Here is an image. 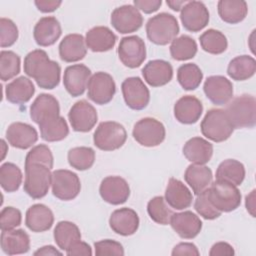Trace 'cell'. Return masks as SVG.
Here are the masks:
<instances>
[{"label": "cell", "instance_id": "1", "mask_svg": "<svg viewBox=\"0 0 256 256\" xmlns=\"http://www.w3.org/2000/svg\"><path fill=\"white\" fill-rule=\"evenodd\" d=\"M24 72L33 78L42 89H54L60 82V65L56 61L50 60L42 49L33 50L25 56Z\"/></svg>", "mask_w": 256, "mask_h": 256}, {"label": "cell", "instance_id": "2", "mask_svg": "<svg viewBox=\"0 0 256 256\" xmlns=\"http://www.w3.org/2000/svg\"><path fill=\"white\" fill-rule=\"evenodd\" d=\"M225 112L234 129L252 128L256 124V99L243 94L227 103Z\"/></svg>", "mask_w": 256, "mask_h": 256}, {"label": "cell", "instance_id": "3", "mask_svg": "<svg viewBox=\"0 0 256 256\" xmlns=\"http://www.w3.org/2000/svg\"><path fill=\"white\" fill-rule=\"evenodd\" d=\"M179 33L177 19L172 14L162 12L151 17L146 24L148 39L156 45H167Z\"/></svg>", "mask_w": 256, "mask_h": 256}, {"label": "cell", "instance_id": "4", "mask_svg": "<svg viewBox=\"0 0 256 256\" xmlns=\"http://www.w3.org/2000/svg\"><path fill=\"white\" fill-rule=\"evenodd\" d=\"M200 128L207 139L217 143L227 140L234 131L225 110L216 108L207 111Z\"/></svg>", "mask_w": 256, "mask_h": 256}, {"label": "cell", "instance_id": "5", "mask_svg": "<svg viewBox=\"0 0 256 256\" xmlns=\"http://www.w3.org/2000/svg\"><path fill=\"white\" fill-rule=\"evenodd\" d=\"M207 191L211 203L221 213L234 211L241 204V193L237 186L231 183L216 180Z\"/></svg>", "mask_w": 256, "mask_h": 256}, {"label": "cell", "instance_id": "6", "mask_svg": "<svg viewBox=\"0 0 256 256\" xmlns=\"http://www.w3.org/2000/svg\"><path fill=\"white\" fill-rule=\"evenodd\" d=\"M127 139L123 125L115 121L101 122L93 135L94 145L103 151H114L121 148Z\"/></svg>", "mask_w": 256, "mask_h": 256}, {"label": "cell", "instance_id": "7", "mask_svg": "<svg viewBox=\"0 0 256 256\" xmlns=\"http://www.w3.org/2000/svg\"><path fill=\"white\" fill-rule=\"evenodd\" d=\"M52 173L50 168L42 164H30L25 166L24 191L33 199L46 196L51 186Z\"/></svg>", "mask_w": 256, "mask_h": 256}, {"label": "cell", "instance_id": "8", "mask_svg": "<svg viewBox=\"0 0 256 256\" xmlns=\"http://www.w3.org/2000/svg\"><path fill=\"white\" fill-rule=\"evenodd\" d=\"M133 138L144 147L160 145L166 135L164 125L157 119L145 117L135 123L132 131Z\"/></svg>", "mask_w": 256, "mask_h": 256}, {"label": "cell", "instance_id": "9", "mask_svg": "<svg viewBox=\"0 0 256 256\" xmlns=\"http://www.w3.org/2000/svg\"><path fill=\"white\" fill-rule=\"evenodd\" d=\"M51 187L56 198L62 201H70L78 196L81 183L76 173L67 169H58L52 172Z\"/></svg>", "mask_w": 256, "mask_h": 256}, {"label": "cell", "instance_id": "10", "mask_svg": "<svg viewBox=\"0 0 256 256\" xmlns=\"http://www.w3.org/2000/svg\"><path fill=\"white\" fill-rule=\"evenodd\" d=\"M87 96L98 105L109 103L116 92V85L113 77L106 72H96L87 84Z\"/></svg>", "mask_w": 256, "mask_h": 256}, {"label": "cell", "instance_id": "11", "mask_svg": "<svg viewBox=\"0 0 256 256\" xmlns=\"http://www.w3.org/2000/svg\"><path fill=\"white\" fill-rule=\"evenodd\" d=\"M117 52L122 64L128 68L139 67L146 59L145 43L136 35L123 37L119 42Z\"/></svg>", "mask_w": 256, "mask_h": 256}, {"label": "cell", "instance_id": "12", "mask_svg": "<svg viewBox=\"0 0 256 256\" xmlns=\"http://www.w3.org/2000/svg\"><path fill=\"white\" fill-rule=\"evenodd\" d=\"M126 105L133 110H143L150 101V92L139 77L126 78L121 85Z\"/></svg>", "mask_w": 256, "mask_h": 256}, {"label": "cell", "instance_id": "13", "mask_svg": "<svg viewBox=\"0 0 256 256\" xmlns=\"http://www.w3.org/2000/svg\"><path fill=\"white\" fill-rule=\"evenodd\" d=\"M111 24L121 34L136 32L143 24V17L139 10L133 5H122L113 10Z\"/></svg>", "mask_w": 256, "mask_h": 256}, {"label": "cell", "instance_id": "14", "mask_svg": "<svg viewBox=\"0 0 256 256\" xmlns=\"http://www.w3.org/2000/svg\"><path fill=\"white\" fill-rule=\"evenodd\" d=\"M68 119L76 132H88L96 124L98 114L92 104L86 100H79L70 108Z\"/></svg>", "mask_w": 256, "mask_h": 256}, {"label": "cell", "instance_id": "15", "mask_svg": "<svg viewBox=\"0 0 256 256\" xmlns=\"http://www.w3.org/2000/svg\"><path fill=\"white\" fill-rule=\"evenodd\" d=\"M180 20L187 31L199 32L209 22V11L201 1H188L181 9Z\"/></svg>", "mask_w": 256, "mask_h": 256}, {"label": "cell", "instance_id": "16", "mask_svg": "<svg viewBox=\"0 0 256 256\" xmlns=\"http://www.w3.org/2000/svg\"><path fill=\"white\" fill-rule=\"evenodd\" d=\"M101 198L112 205L125 203L130 196V188L127 181L120 176H107L100 184Z\"/></svg>", "mask_w": 256, "mask_h": 256}, {"label": "cell", "instance_id": "17", "mask_svg": "<svg viewBox=\"0 0 256 256\" xmlns=\"http://www.w3.org/2000/svg\"><path fill=\"white\" fill-rule=\"evenodd\" d=\"M206 97L215 105L227 104L233 97V85L230 80L221 75L208 77L203 85Z\"/></svg>", "mask_w": 256, "mask_h": 256}, {"label": "cell", "instance_id": "18", "mask_svg": "<svg viewBox=\"0 0 256 256\" xmlns=\"http://www.w3.org/2000/svg\"><path fill=\"white\" fill-rule=\"evenodd\" d=\"M91 76V70L83 64L68 66L63 75V84L66 91L72 97L81 96L87 88Z\"/></svg>", "mask_w": 256, "mask_h": 256}, {"label": "cell", "instance_id": "19", "mask_svg": "<svg viewBox=\"0 0 256 256\" xmlns=\"http://www.w3.org/2000/svg\"><path fill=\"white\" fill-rule=\"evenodd\" d=\"M169 224L183 239L195 238L202 229V221L191 211L173 213Z\"/></svg>", "mask_w": 256, "mask_h": 256}, {"label": "cell", "instance_id": "20", "mask_svg": "<svg viewBox=\"0 0 256 256\" xmlns=\"http://www.w3.org/2000/svg\"><path fill=\"white\" fill-rule=\"evenodd\" d=\"M6 139L14 148L28 149L37 142L38 133L27 123L14 122L6 130Z\"/></svg>", "mask_w": 256, "mask_h": 256}, {"label": "cell", "instance_id": "21", "mask_svg": "<svg viewBox=\"0 0 256 256\" xmlns=\"http://www.w3.org/2000/svg\"><path fill=\"white\" fill-rule=\"evenodd\" d=\"M139 222L136 211L128 207L113 211L109 218L110 228L121 236L133 235L138 230Z\"/></svg>", "mask_w": 256, "mask_h": 256}, {"label": "cell", "instance_id": "22", "mask_svg": "<svg viewBox=\"0 0 256 256\" xmlns=\"http://www.w3.org/2000/svg\"><path fill=\"white\" fill-rule=\"evenodd\" d=\"M62 28L59 21L53 16L40 18L34 26L33 36L35 42L42 47L53 45L61 36Z\"/></svg>", "mask_w": 256, "mask_h": 256}, {"label": "cell", "instance_id": "23", "mask_svg": "<svg viewBox=\"0 0 256 256\" xmlns=\"http://www.w3.org/2000/svg\"><path fill=\"white\" fill-rule=\"evenodd\" d=\"M142 75L147 84L152 87H160L172 80L173 68L169 62L155 59L145 64L142 68Z\"/></svg>", "mask_w": 256, "mask_h": 256}, {"label": "cell", "instance_id": "24", "mask_svg": "<svg viewBox=\"0 0 256 256\" xmlns=\"http://www.w3.org/2000/svg\"><path fill=\"white\" fill-rule=\"evenodd\" d=\"M57 116H60L59 102L51 94L38 95L30 106V117L38 125Z\"/></svg>", "mask_w": 256, "mask_h": 256}, {"label": "cell", "instance_id": "25", "mask_svg": "<svg viewBox=\"0 0 256 256\" xmlns=\"http://www.w3.org/2000/svg\"><path fill=\"white\" fill-rule=\"evenodd\" d=\"M203 112L201 101L192 95L181 97L174 105V116L176 120L182 124L196 123Z\"/></svg>", "mask_w": 256, "mask_h": 256}, {"label": "cell", "instance_id": "26", "mask_svg": "<svg viewBox=\"0 0 256 256\" xmlns=\"http://www.w3.org/2000/svg\"><path fill=\"white\" fill-rule=\"evenodd\" d=\"M165 200L171 208L184 210L191 206L193 195L183 182L172 177L166 186Z\"/></svg>", "mask_w": 256, "mask_h": 256}, {"label": "cell", "instance_id": "27", "mask_svg": "<svg viewBox=\"0 0 256 256\" xmlns=\"http://www.w3.org/2000/svg\"><path fill=\"white\" fill-rule=\"evenodd\" d=\"M53 223V212L44 204H34L26 211L25 224L32 232H45L52 227Z\"/></svg>", "mask_w": 256, "mask_h": 256}, {"label": "cell", "instance_id": "28", "mask_svg": "<svg viewBox=\"0 0 256 256\" xmlns=\"http://www.w3.org/2000/svg\"><path fill=\"white\" fill-rule=\"evenodd\" d=\"M87 53L85 39L81 34L73 33L66 35L59 44V56L68 63L82 60Z\"/></svg>", "mask_w": 256, "mask_h": 256}, {"label": "cell", "instance_id": "29", "mask_svg": "<svg viewBox=\"0 0 256 256\" xmlns=\"http://www.w3.org/2000/svg\"><path fill=\"white\" fill-rule=\"evenodd\" d=\"M1 248L6 255H18L27 253L30 249V237L22 229L2 231Z\"/></svg>", "mask_w": 256, "mask_h": 256}, {"label": "cell", "instance_id": "30", "mask_svg": "<svg viewBox=\"0 0 256 256\" xmlns=\"http://www.w3.org/2000/svg\"><path fill=\"white\" fill-rule=\"evenodd\" d=\"M183 155L193 164L205 165L213 155V145L202 137H193L184 144Z\"/></svg>", "mask_w": 256, "mask_h": 256}, {"label": "cell", "instance_id": "31", "mask_svg": "<svg viewBox=\"0 0 256 256\" xmlns=\"http://www.w3.org/2000/svg\"><path fill=\"white\" fill-rule=\"evenodd\" d=\"M116 40V35L106 26L93 27L85 36L86 46L93 52H106L111 50L115 46Z\"/></svg>", "mask_w": 256, "mask_h": 256}, {"label": "cell", "instance_id": "32", "mask_svg": "<svg viewBox=\"0 0 256 256\" xmlns=\"http://www.w3.org/2000/svg\"><path fill=\"white\" fill-rule=\"evenodd\" d=\"M184 179L194 194L198 195L211 185L213 174L211 169L206 165L192 163L186 168Z\"/></svg>", "mask_w": 256, "mask_h": 256}, {"label": "cell", "instance_id": "33", "mask_svg": "<svg viewBox=\"0 0 256 256\" xmlns=\"http://www.w3.org/2000/svg\"><path fill=\"white\" fill-rule=\"evenodd\" d=\"M35 93L32 81L24 76H20L8 83L5 87L6 99L13 104L27 103Z\"/></svg>", "mask_w": 256, "mask_h": 256}, {"label": "cell", "instance_id": "34", "mask_svg": "<svg viewBox=\"0 0 256 256\" xmlns=\"http://www.w3.org/2000/svg\"><path fill=\"white\" fill-rule=\"evenodd\" d=\"M217 8L221 20L228 24L242 22L248 13L247 3L243 0H220Z\"/></svg>", "mask_w": 256, "mask_h": 256}, {"label": "cell", "instance_id": "35", "mask_svg": "<svg viewBox=\"0 0 256 256\" xmlns=\"http://www.w3.org/2000/svg\"><path fill=\"white\" fill-rule=\"evenodd\" d=\"M54 241L57 246L66 251L81 240V232L76 224L70 221H60L54 228Z\"/></svg>", "mask_w": 256, "mask_h": 256}, {"label": "cell", "instance_id": "36", "mask_svg": "<svg viewBox=\"0 0 256 256\" xmlns=\"http://www.w3.org/2000/svg\"><path fill=\"white\" fill-rule=\"evenodd\" d=\"M256 72V61L252 56L240 55L233 58L227 67V74L236 81L251 78Z\"/></svg>", "mask_w": 256, "mask_h": 256}, {"label": "cell", "instance_id": "37", "mask_svg": "<svg viewBox=\"0 0 256 256\" xmlns=\"http://www.w3.org/2000/svg\"><path fill=\"white\" fill-rule=\"evenodd\" d=\"M245 178L244 165L235 159H226L222 161L216 170V180L225 181L235 186L242 184Z\"/></svg>", "mask_w": 256, "mask_h": 256}, {"label": "cell", "instance_id": "38", "mask_svg": "<svg viewBox=\"0 0 256 256\" xmlns=\"http://www.w3.org/2000/svg\"><path fill=\"white\" fill-rule=\"evenodd\" d=\"M40 135L44 141L56 142L65 139L69 134L66 120L62 116L48 119L39 125Z\"/></svg>", "mask_w": 256, "mask_h": 256}, {"label": "cell", "instance_id": "39", "mask_svg": "<svg viewBox=\"0 0 256 256\" xmlns=\"http://www.w3.org/2000/svg\"><path fill=\"white\" fill-rule=\"evenodd\" d=\"M201 48L210 54L218 55L223 53L228 46L226 36L219 30L208 29L199 37Z\"/></svg>", "mask_w": 256, "mask_h": 256}, {"label": "cell", "instance_id": "40", "mask_svg": "<svg viewBox=\"0 0 256 256\" xmlns=\"http://www.w3.org/2000/svg\"><path fill=\"white\" fill-rule=\"evenodd\" d=\"M197 53L196 41L188 35L175 38L170 45L171 57L177 61L192 59Z\"/></svg>", "mask_w": 256, "mask_h": 256}, {"label": "cell", "instance_id": "41", "mask_svg": "<svg viewBox=\"0 0 256 256\" xmlns=\"http://www.w3.org/2000/svg\"><path fill=\"white\" fill-rule=\"evenodd\" d=\"M203 79L201 69L194 63L181 65L177 70V80L184 90H195Z\"/></svg>", "mask_w": 256, "mask_h": 256}, {"label": "cell", "instance_id": "42", "mask_svg": "<svg viewBox=\"0 0 256 256\" xmlns=\"http://www.w3.org/2000/svg\"><path fill=\"white\" fill-rule=\"evenodd\" d=\"M69 165L79 171L90 169L95 162V151L91 147H74L68 151Z\"/></svg>", "mask_w": 256, "mask_h": 256}, {"label": "cell", "instance_id": "43", "mask_svg": "<svg viewBox=\"0 0 256 256\" xmlns=\"http://www.w3.org/2000/svg\"><path fill=\"white\" fill-rule=\"evenodd\" d=\"M23 175L20 168L11 162L3 163L0 167V184L6 192H15L22 184Z\"/></svg>", "mask_w": 256, "mask_h": 256}, {"label": "cell", "instance_id": "44", "mask_svg": "<svg viewBox=\"0 0 256 256\" xmlns=\"http://www.w3.org/2000/svg\"><path fill=\"white\" fill-rule=\"evenodd\" d=\"M147 212L149 217L160 225H168L170 223L172 210L169 208L166 200L162 196L152 198L147 204Z\"/></svg>", "mask_w": 256, "mask_h": 256}, {"label": "cell", "instance_id": "45", "mask_svg": "<svg viewBox=\"0 0 256 256\" xmlns=\"http://www.w3.org/2000/svg\"><path fill=\"white\" fill-rule=\"evenodd\" d=\"M20 57L13 51L3 50L0 53V78L8 81L20 73Z\"/></svg>", "mask_w": 256, "mask_h": 256}, {"label": "cell", "instance_id": "46", "mask_svg": "<svg viewBox=\"0 0 256 256\" xmlns=\"http://www.w3.org/2000/svg\"><path fill=\"white\" fill-rule=\"evenodd\" d=\"M54 158L50 148L47 145L39 144L34 146L26 155L25 166L30 164H42L48 168H53Z\"/></svg>", "mask_w": 256, "mask_h": 256}, {"label": "cell", "instance_id": "47", "mask_svg": "<svg viewBox=\"0 0 256 256\" xmlns=\"http://www.w3.org/2000/svg\"><path fill=\"white\" fill-rule=\"evenodd\" d=\"M194 208L196 212L206 220H214L221 215V212L217 210L211 203L208 197L207 189L197 195Z\"/></svg>", "mask_w": 256, "mask_h": 256}, {"label": "cell", "instance_id": "48", "mask_svg": "<svg viewBox=\"0 0 256 256\" xmlns=\"http://www.w3.org/2000/svg\"><path fill=\"white\" fill-rule=\"evenodd\" d=\"M19 33L16 24L8 19L2 17L0 19V45L2 48L12 46L18 39Z\"/></svg>", "mask_w": 256, "mask_h": 256}, {"label": "cell", "instance_id": "49", "mask_svg": "<svg viewBox=\"0 0 256 256\" xmlns=\"http://www.w3.org/2000/svg\"><path fill=\"white\" fill-rule=\"evenodd\" d=\"M22 214L20 210L12 206L4 207L0 213V228L1 231L15 229L21 224Z\"/></svg>", "mask_w": 256, "mask_h": 256}, {"label": "cell", "instance_id": "50", "mask_svg": "<svg viewBox=\"0 0 256 256\" xmlns=\"http://www.w3.org/2000/svg\"><path fill=\"white\" fill-rule=\"evenodd\" d=\"M95 255L104 256V255H124V248L121 243L111 240L104 239L94 243Z\"/></svg>", "mask_w": 256, "mask_h": 256}, {"label": "cell", "instance_id": "51", "mask_svg": "<svg viewBox=\"0 0 256 256\" xmlns=\"http://www.w3.org/2000/svg\"><path fill=\"white\" fill-rule=\"evenodd\" d=\"M172 256H182V255H195L198 256L200 255V252L198 250V248L196 247L195 244L193 243H188V242H182L177 244L172 252H171Z\"/></svg>", "mask_w": 256, "mask_h": 256}, {"label": "cell", "instance_id": "52", "mask_svg": "<svg viewBox=\"0 0 256 256\" xmlns=\"http://www.w3.org/2000/svg\"><path fill=\"white\" fill-rule=\"evenodd\" d=\"M133 3L138 10H141L145 14L156 12L162 5L161 0H134Z\"/></svg>", "mask_w": 256, "mask_h": 256}, {"label": "cell", "instance_id": "53", "mask_svg": "<svg viewBox=\"0 0 256 256\" xmlns=\"http://www.w3.org/2000/svg\"><path fill=\"white\" fill-rule=\"evenodd\" d=\"M65 252L68 256H80V255L90 256V255H92V249H91L90 245L81 240L78 241L77 243H75L74 245H72Z\"/></svg>", "mask_w": 256, "mask_h": 256}, {"label": "cell", "instance_id": "54", "mask_svg": "<svg viewBox=\"0 0 256 256\" xmlns=\"http://www.w3.org/2000/svg\"><path fill=\"white\" fill-rule=\"evenodd\" d=\"M235 254L233 247L227 242H217L215 243L209 252L210 256H233Z\"/></svg>", "mask_w": 256, "mask_h": 256}, {"label": "cell", "instance_id": "55", "mask_svg": "<svg viewBox=\"0 0 256 256\" xmlns=\"http://www.w3.org/2000/svg\"><path fill=\"white\" fill-rule=\"evenodd\" d=\"M37 9L43 13H50L55 10H57L60 5L62 4V1H56V0H36L34 2Z\"/></svg>", "mask_w": 256, "mask_h": 256}, {"label": "cell", "instance_id": "56", "mask_svg": "<svg viewBox=\"0 0 256 256\" xmlns=\"http://www.w3.org/2000/svg\"><path fill=\"white\" fill-rule=\"evenodd\" d=\"M34 255L35 256H41V255H44V256H47V255H62V252L57 250L52 245H46V246H43V247L39 248L37 251H35Z\"/></svg>", "mask_w": 256, "mask_h": 256}, {"label": "cell", "instance_id": "57", "mask_svg": "<svg viewBox=\"0 0 256 256\" xmlns=\"http://www.w3.org/2000/svg\"><path fill=\"white\" fill-rule=\"evenodd\" d=\"M245 206L247 211L252 217H255V190H252L249 195L246 196L245 200Z\"/></svg>", "mask_w": 256, "mask_h": 256}, {"label": "cell", "instance_id": "58", "mask_svg": "<svg viewBox=\"0 0 256 256\" xmlns=\"http://www.w3.org/2000/svg\"><path fill=\"white\" fill-rule=\"evenodd\" d=\"M188 1H171V0H167L166 4L174 11H181V9L186 5Z\"/></svg>", "mask_w": 256, "mask_h": 256}, {"label": "cell", "instance_id": "59", "mask_svg": "<svg viewBox=\"0 0 256 256\" xmlns=\"http://www.w3.org/2000/svg\"><path fill=\"white\" fill-rule=\"evenodd\" d=\"M1 146H2V157H1V160H3L4 159V157H5V154H6V143H5V141L2 139L1 140Z\"/></svg>", "mask_w": 256, "mask_h": 256}]
</instances>
